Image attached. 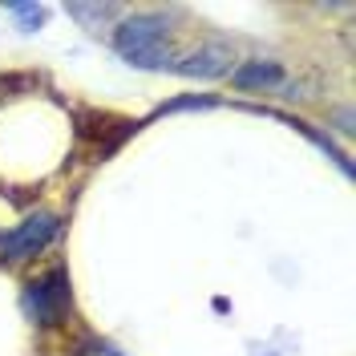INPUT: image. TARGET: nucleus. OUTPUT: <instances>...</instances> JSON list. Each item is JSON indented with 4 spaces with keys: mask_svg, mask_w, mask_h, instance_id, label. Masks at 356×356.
I'll return each instance as SVG.
<instances>
[{
    "mask_svg": "<svg viewBox=\"0 0 356 356\" xmlns=\"http://www.w3.org/2000/svg\"><path fill=\"white\" fill-rule=\"evenodd\" d=\"M284 65L275 61H243V65L231 69V86L243 89V93H255V89H284Z\"/></svg>",
    "mask_w": 356,
    "mask_h": 356,
    "instance_id": "423d86ee",
    "label": "nucleus"
},
{
    "mask_svg": "<svg viewBox=\"0 0 356 356\" xmlns=\"http://www.w3.org/2000/svg\"><path fill=\"white\" fill-rule=\"evenodd\" d=\"M211 106H219L215 97H199V93H191V97H175V102H166L158 113H178V110H211Z\"/></svg>",
    "mask_w": 356,
    "mask_h": 356,
    "instance_id": "1a4fd4ad",
    "label": "nucleus"
},
{
    "mask_svg": "<svg viewBox=\"0 0 356 356\" xmlns=\"http://www.w3.org/2000/svg\"><path fill=\"white\" fill-rule=\"evenodd\" d=\"M231 44L222 41H211V44H199L195 53H186V57H178L175 73H182V77H199V81H219V77H227L231 73Z\"/></svg>",
    "mask_w": 356,
    "mask_h": 356,
    "instance_id": "20e7f679",
    "label": "nucleus"
},
{
    "mask_svg": "<svg viewBox=\"0 0 356 356\" xmlns=\"http://www.w3.org/2000/svg\"><path fill=\"white\" fill-rule=\"evenodd\" d=\"M336 130L340 134H353L356 126H353V110H348V106H344V110H336Z\"/></svg>",
    "mask_w": 356,
    "mask_h": 356,
    "instance_id": "9d476101",
    "label": "nucleus"
},
{
    "mask_svg": "<svg viewBox=\"0 0 356 356\" xmlns=\"http://www.w3.org/2000/svg\"><path fill=\"white\" fill-rule=\"evenodd\" d=\"M113 53L134 69H170V24L154 13H138L113 29Z\"/></svg>",
    "mask_w": 356,
    "mask_h": 356,
    "instance_id": "f257e3e1",
    "label": "nucleus"
},
{
    "mask_svg": "<svg viewBox=\"0 0 356 356\" xmlns=\"http://www.w3.org/2000/svg\"><path fill=\"white\" fill-rule=\"evenodd\" d=\"M24 316L37 324V328H61L73 312V284H69V267L53 264L49 271H41L37 280L24 284L21 296Z\"/></svg>",
    "mask_w": 356,
    "mask_h": 356,
    "instance_id": "f03ea898",
    "label": "nucleus"
},
{
    "mask_svg": "<svg viewBox=\"0 0 356 356\" xmlns=\"http://www.w3.org/2000/svg\"><path fill=\"white\" fill-rule=\"evenodd\" d=\"M251 113H267V118H275V122H284V126H291V130H300V134H304V138L312 142V146H320V150H324V154L332 158L336 166H340V175H344V178H353V162H348V154H344V150L336 146V142L328 138V134L312 130V126L304 122V118H291V113H275V110H264V106H251Z\"/></svg>",
    "mask_w": 356,
    "mask_h": 356,
    "instance_id": "39448f33",
    "label": "nucleus"
},
{
    "mask_svg": "<svg viewBox=\"0 0 356 356\" xmlns=\"http://www.w3.org/2000/svg\"><path fill=\"white\" fill-rule=\"evenodd\" d=\"M65 13H69L77 24H81V29L97 33V29H106V24H110L118 13H122V8H118V4H69Z\"/></svg>",
    "mask_w": 356,
    "mask_h": 356,
    "instance_id": "0eeeda50",
    "label": "nucleus"
},
{
    "mask_svg": "<svg viewBox=\"0 0 356 356\" xmlns=\"http://www.w3.org/2000/svg\"><path fill=\"white\" fill-rule=\"evenodd\" d=\"M57 231H61V219H57L53 211H33L24 222H17L13 231L0 235V259H4V264L33 259V255H41L44 247L57 239Z\"/></svg>",
    "mask_w": 356,
    "mask_h": 356,
    "instance_id": "7ed1b4c3",
    "label": "nucleus"
},
{
    "mask_svg": "<svg viewBox=\"0 0 356 356\" xmlns=\"http://www.w3.org/2000/svg\"><path fill=\"white\" fill-rule=\"evenodd\" d=\"M17 24H21V33H37L44 21H49V4H21V0H13V4H4Z\"/></svg>",
    "mask_w": 356,
    "mask_h": 356,
    "instance_id": "6e6552de",
    "label": "nucleus"
}]
</instances>
